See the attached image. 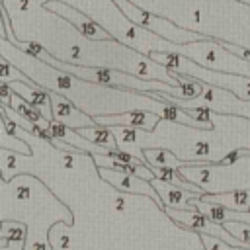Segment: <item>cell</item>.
Masks as SVG:
<instances>
[{"instance_id":"obj_1","label":"cell","mask_w":250,"mask_h":250,"mask_svg":"<svg viewBox=\"0 0 250 250\" xmlns=\"http://www.w3.org/2000/svg\"><path fill=\"white\" fill-rule=\"evenodd\" d=\"M41 62H47L51 66H57L64 72H70L86 82H94V84H104V86H123V88H133V90H139V92H164L172 98H178V100H195L203 94L205 90V84L199 82V80H191L188 84H182V86H170L162 80H145L141 76H131L127 72H121V70H113V68H104V66H96V68H90V66H78V64H68V62H62V61H57L51 57L49 51H45L41 55V59H37Z\"/></svg>"},{"instance_id":"obj_2","label":"cell","mask_w":250,"mask_h":250,"mask_svg":"<svg viewBox=\"0 0 250 250\" xmlns=\"http://www.w3.org/2000/svg\"><path fill=\"white\" fill-rule=\"evenodd\" d=\"M154 62L164 64V68L176 72V74H186L191 76L203 84H211V86H221L227 88L230 94H234L238 100L250 102V78L240 76V74H232V72H219V70H209L205 66H197L191 59L178 55V53H150Z\"/></svg>"},{"instance_id":"obj_3","label":"cell","mask_w":250,"mask_h":250,"mask_svg":"<svg viewBox=\"0 0 250 250\" xmlns=\"http://www.w3.org/2000/svg\"><path fill=\"white\" fill-rule=\"evenodd\" d=\"M115 4L127 14L129 20H133L135 23H139L143 29H150L154 31L156 35H162L166 37V41H172V43H193V41H205L209 39L207 35L203 33H195V31H186V29H180L176 27L172 21H168L166 18H160V16H152L141 8H137L135 4L127 2V0H115Z\"/></svg>"},{"instance_id":"obj_4","label":"cell","mask_w":250,"mask_h":250,"mask_svg":"<svg viewBox=\"0 0 250 250\" xmlns=\"http://www.w3.org/2000/svg\"><path fill=\"white\" fill-rule=\"evenodd\" d=\"M166 215L170 219H174L178 225L189 229V230H195V232H201V234H211L215 238H221L223 242H227L229 246H234V248H244V250H250L248 244L240 242L238 238H234L223 225L219 223H213L211 219H207L203 213H199L197 209H168L164 207Z\"/></svg>"},{"instance_id":"obj_5","label":"cell","mask_w":250,"mask_h":250,"mask_svg":"<svg viewBox=\"0 0 250 250\" xmlns=\"http://www.w3.org/2000/svg\"><path fill=\"white\" fill-rule=\"evenodd\" d=\"M43 6H45L47 10H51V12H55L57 16L64 18L66 21H70V23H72L82 35H86L88 39H111V33H107L104 27H100L98 23H94L88 16H84L82 12L74 10L72 6H68V4H64V2H61V0H47Z\"/></svg>"},{"instance_id":"obj_6","label":"cell","mask_w":250,"mask_h":250,"mask_svg":"<svg viewBox=\"0 0 250 250\" xmlns=\"http://www.w3.org/2000/svg\"><path fill=\"white\" fill-rule=\"evenodd\" d=\"M96 125L102 127H131V129H141V131H154V127L160 121V115L156 111H121L113 115H94Z\"/></svg>"},{"instance_id":"obj_7","label":"cell","mask_w":250,"mask_h":250,"mask_svg":"<svg viewBox=\"0 0 250 250\" xmlns=\"http://www.w3.org/2000/svg\"><path fill=\"white\" fill-rule=\"evenodd\" d=\"M100 176L121 191H131V193H141V195L152 197L158 203V207L164 209V203H162L160 195L156 193V189L152 188V184L148 180H143L139 176L125 174V172H119V170H111V168H100Z\"/></svg>"},{"instance_id":"obj_8","label":"cell","mask_w":250,"mask_h":250,"mask_svg":"<svg viewBox=\"0 0 250 250\" xmlns=\"http://www.w3.org/2000/svg\"><path fill=\"white\" fill-rule=\"evenodd\" d=\"M51 92V90H49ZM51 109H53V119L70 127V129H80V127H96L94 117H90L86 111L76 109L68 100H64L61 94L51 92Z\"/></svg>"},{"instance_id":"obj_9","label":"cell","mask_w":250,"mask_h":250,"mask_svg":"<svg viewBox=\"0 0 250 250\" xmlns=\"http://www.w3.org/2000/svg\"><path fill=\"white\" fill-rule=\"evenodd\" d=\"M150 184H152V188L156 189V193L160 195L164 207H168V209H189V211H191L193 205H191L189 201L195 199V197L205 195L203 191L182 189V188H176V186H172V184H166V182H162V180H158V178L150 180Z\"/></svg>"},{"instance_id":"obj_10","label":"cell","mask_w":250,"mask_h":250,"mask_svg":"<svg viewBox=\"0 0 250 250\" xmlns=\"http://www.w3.org/2000/svg\"><path fill=\"white\" fill-rule=\"evenodd\" d=\"M8 86H10L12 92L20 94L27 104L37 107L47 121H53V109H51V98H49L51 92L49 90H43L37 84L31 86V84H25V82H10Z\"/></svg>"},{"instance_id":"obj_11","label":"cell","mask_w":250,"mask_h":250,"mask_svg":"<svg viewBox=\"0 0 250 250\" xmlns=\"http://www.w3.org/2000/svg\"><path fill=\"white\" fill-rule=\"evenodd\" d=\"M203 201L221 205L229 211H250V189H230V191H221V193H205L201 195Z\"/></svg>"},{"instance_id":"obj_12","label":"cell","mask_w":250,"mask_h":250,"mask_svg":"<svg viewBox=\"0 0 250 250\" xmlns=\"http://www.w3.org/2000/svg\"><path fill=\"white\" fill-rule=\"evenodd\" d=\"M0 240L8 244V250H25V227L16 221H2Z\"/></svg>"},{"instance_id":"obj_13","label":"cell","mask_w":250,"mask_h":250,"mask_svg":"<svg viewBox=\"0 0 250 250\" xmlns=\"http://www.w3.org/2000/svg\"><path fill=\"white\" fill-rule=\"evenodd\" d=\"M76 131H78L86 141H90V143H94V145L105 146V148H109V150H113V152L121 150L119 145H117V141H115V137L111 135V131H109L107 127L96 125V127H80V129H76Z\"/></svg>"},{"instance_id":"obj_14","label":"cell","mask_w":250,"mask_h":250,"mask_svg":"<svg viewBox=\"0 0 250 250\" xmlns=\"http://www.w3.org/2000/svg\"><path fill=\"white\" fill-rule=\"evenodd\" d=\"M143 154H145V160H146V164L150 168H174V170H180L182 166L188 164L186 160H178L172 152H168L164 148H145Z\"/></svg>"},{"instance_id":"obj_15","label":"cell","mask_w":250,"mask_h":250,"mask_svg":"<svg viewBox=\"0 0 250 250\" xmlns=\"http://www.w3.org/2000/svg\"><path fill=\"white\" fill-rule=\"evenodd\" d=\"M223 227L234 236V238H238L240 242H244V244H248L250 246V225L248 223H238V221H227V223H223Z\"/></svg>"},{"instance_id":"obj_16","label":"cell","mask_w":250,"mask_h":250,"mask_svg":"<svg viewBox=\"0 0 250 250\" xmlns=\"http://www.w3.org/2000/svg\"><path fill=\"white\" fill-rule=\"evenodd\" d=\"M197 234H199L205 250H230V246L227 242H223L221 238H215L211 234H201V232H197Z\"/></svg>"},{"instance_id":"obj_17","label":"cell","mask_w":250,"mask_h":250,"mask_svg":"<svg viewBox=\"0 0 250 250\" xmlns=\"http://www.w3.org/2000/svg\"><path fill=\"white\" fill-rule=\"evenodd\" d=\"M12 94H14V92L10 90V86L0 80V107H10V104H12Z\"/></svg>"},{"instance_id":"obj_18","label":"cell","mask_w":250,"mask_h":250,"mask_svg":"<svg viewBox=\"0 0 250 250\" xmlns=\"http://www.w3.org/2000/svg\"><path fill=\"white\" fill-rule=\"evenodd\" d=\"M0 37L6 39V25H4V6H0Z\"/></svg>"},{"instance_id":"obj_19","label":"cell","mask_w":250,"mask_h":250,"mask_svg":"<svg viewBox=\"0 0 250 250\" xmlns=\"http://www.w3.org/2000/svg\"><path fill=\"white\" fill-rule=\"evenodd\" d=\"M0 227H2V221H0ZM0 248H8V244L4 240H0Z\"/></svg>"},{"instance_id":"obj_20","label":"cell","mask_w":250,"mask_h":250,"mask_svg":"<svg viewBox=\"0 0 250 250\" xmlns=\"http://www.w3.org/2000/svg\"><path fill=\"white\" fill-rule=\"evenodd\" d=\"M2 2H4V0H0V6H2Z\"/></svg>"}]
</instances>
